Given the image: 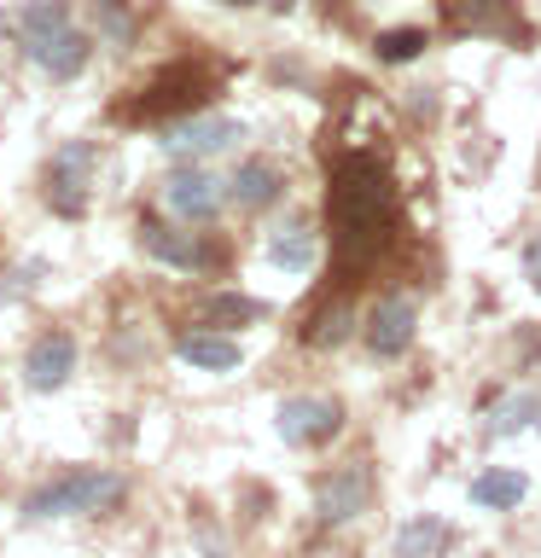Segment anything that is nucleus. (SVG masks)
I'll return each instance as SVG.
<instances>
[{"label":"nucleus","mask_w":541,"mask_h":558,"mask_svg":"<svg viewBox=\"0 0 541 558\" xmlns=\"http://www.w3.org/2000/svg\"><path fill=\"white\" fill-rule=\"evenodd\" d=\"M349 326H356V308H349V303H332V308H321V314H314V320L303 326V343L332 349V343L349 338Z\"/></svg>","instance_id":"aec40b11"},{"label":"nucleus","mask_w":541,"mask_h":558,"mask_svg":"<svg viewBox=\"0 0 541 558\" xmlns=\"http://www.w3.org/2000/svg\"><path fill=\"white\" fill-rule=\"evenodd\" d=\"M524 279H530V286L541 291V233H536L530 244H524Z\"/></svg>","instance_id":"4be33fe9"},{"label":"nucleus","mask_w":541,"mask_h":558,"mask_svg":"<svg viewBox=\"0 0 541 558\" xmlns=\"http://www.w3.org/2000/svg\"><path fill=\"white\" fill-rule=\"evenodd\" d=\"M448 541H454L448 518H436V512H419V518H408V523L396 530L390 553H396V558H443V553H448Z\"/></svg>","instance_id":"2eb2a0df"},{"label":"nucleus","mask_w":541,"mask_h":558,"mask_svg":"<svg viewBox=\"0 0 541 558\" xmlns=\"http://www.w3.org/2000/svg\"><path fill=\"white\" fill-rule=\"evenodd\" d=\"M244 140V122L233 117H175L164 129V151L175 163H216Z\"/></svg>","instance_id":"423d86ee"},{"label":"nucleus","mask_w":541,"mask_h":558,"mask_svg":"<svg viewBox=\"0 0 541 558\" xmlns=\"http://www.w3.org/2000/svg\"><path fill=\"white\" fill-rule=\"evenodd\" d=\"M530 495V477L524 471H501L489 465L478 483H471V506H483V512H513V506Z\"/></svg>","instance_id":"dca6fc26"},{"label":"nucleus","mask_w":541,"mask_h":558,"mask_svg":"<svg viewBox=\"0 0 541 558\" xmlns=\"http://www.w3.org/2000/svg\"><path fill=\"white\" fill-rule=\"evenodd\" d=\"M129 495L122 471H105V465H64L59 477H47L41 488L24 495V518H99L105 506H117Z\"/></svg>","instance_id":"7ed1b4c3"},{"label":"nucleus","mask_w":541,"mask_h":558,"mask_svg":"<svg viewBox=\"0 0 541 558\" xmlns=\"http://www.w3.org/2000/svg\"><path fill=\"white\" fill-rule=\"evenodd\" d=\"M227 192H233L239 209H274L279 198H286V174H279L274 163H262V157H251V163L227 181Z\"/></svg>","instance_id":"4468645a"},{"label":"nucleus","mask_w":541,"mask_h":558,"mask_svg":"<svg viewBox=\"0 0 541 558\" xmlns=\"http://www.w3.org/2000/svg\"><path fill=\"white\" fill-rule=\"evenodd\" d=\"M70 373H76V338L70 331H41L29 349H24V384L29 390H41V396H52V390H64L70 384Z\"/></svg>","instance_id":"9d476101"},{"label":"nucleus","mask_w":541,"mask_h":558,"mask_svg":"<svg viewBox=\"0 0 541 558\" xmlns=\"http://www.w3.org/2000/svg\"><path fill=\"white\" fill-rule=\"evenodd\" d=\"M530 425H541V378L506 396L501 408L489 413V425H483V430H489V436H513V430H530Z\"/></svg>","instance_id":"a211bd4d"},{"label":"nucleus","mask_w":541,"mask_h":558,"mask_svg":"<svg viewBox=\"0 0 541 558\" xmlns=\"http://www.w3.org/2000/svg\"><path fill=\"white\" fill-rule=\"evenodd\" d=\"M227 198L233 192H227V181L209 163H175L164 174V209L181 221H216Z\"/></svg>","instance_id":"39448f33"},{"label":"nucleus","mask_w":541,"mask_h":558,"mask_svg":"<svg viewBox=\"0 0 541 558\" xmlns=\"http://www.w3.org/2000/svg\"><path fill=\"white\" fill-rule=\"evenodd\" d=\"M175 355L187 366H199V373H233L244 361V349H239V338H227V331H181V338H175Z\"/></svg>","instance_id":"f8f14e48"},{"label":"nucleus","mask_w":541,"mask_h":558,"mask_svg":"<svg viewBox=\"0 0 541 558\" xmlns=\"http://www.w3.org/2000/svg\"><path fill=\"white\" fill-rule=\"evenodd\" d=\"M262 256H268L274 268H286V274H309V268H314V256H321V239H314V227H309L303 216H297V221L279 227V233H268Z\"/></svg>","instance_id":"ddd939ff"},{"label":"nucleus","mask_w":541,"mask_h":558,"mask_svg":"<svg viewBox=\"0 0 541 558\" xmlns=\"http://www.w3.org/2000/svg\"><path fill=\"white\" fill-rule=\"evenodd\" d=\"M373 506V465L349 460V465H332L321 483H314V518L321 523H349Z\"/></svg>","instance_id":"0eeeda50"},{"label":"nucleus","mask_w":541,"mask_h":558,"mask_svg":"<svg viewBox=\"0 0 541 558\" xmlns=\"http://www.w3.org/2000/svg\"><path fill=\"white\" fill-rule=\"evenodd\" d=\"M0 29H7V12H0Z\"/></svg>","instance_id":"393cba45"},{"label":"nucleus","mask_w":541,"mask_h":558,"mask_svg":"<svg viewBox=\"0 0 541 558\" xmlns=\"http://www.w3.org/2000/svg\"><path fill=\"white\" fill-rule=\"evenodd\" d=\"M140 251H146L152 262H169V268H181V274L209 268V251H204V244L187 239V233H169L164 221H140Z\"/></svg>","instance_id":"9b49d317"},{"label":"nucleus","mask_w":541,"mask_h":558,"mask_svg":"<svg viewBox=\"0 0 541 558\" xmlns=\"http://www.w3.org/2000/svg\"><path fill=\"white\" fill-rule=\"evenodd\" d=\"M204 320H209V331H233V326H256V320H268V303L262 296H239V291H216L204 303Z\"/></svg>","instance_id":"6ab92c4d"},{"label":"nucleus","mask_w":541,"mask_h":558,"mask_svg":"<svg viewBox=\"0 0 541 558\" xmlns=\"http://www.w3.org/2000/svg\"><path fill=\"white\" fill-rule=\"evenodd\" d=\"M17 35H24V59L52 82L82 76L87 59H94V35L70 17V0H24Z\"/></svg>","instance_id":"f03ea898"},{"label":"nucleus","mask_w":541,"mask_h":558,"mask_svg":"<svg viewBox=\"0 0 541 558\" xmlns=\"http://www.w3.org/2000/svg\"><path fill=\"white\" fill-rule=\"evenodd\" d=\"M268 7H274V12H291V7H297V0H268Z\"/></svg>","instance_id":"b1692460"},{"label":"nucleus","mask_w":541,"mask_h":558,"mask_svg":"<svg viewBox=\"0 0 541 558\" xmlns=\"http://www.w3.org/2000/svg\"><path fill=\"white\" fill-rule=\"evenodd\" d=\"M413 326H419V303L413 296H401V291H390V296H378L373 303V314H366V331H361V343L373 349V355H401V349L413 343Z\"/></svg>","instance_id":"1a4fd4ad"},{"label":"nucleus","mask_w":541,"mask_h":558,"mask_svg":"<svg viewBox=\"0 0 541 558\" xmlns=\"http://www.w3.org/2000/svg\"><path fill=\"white\" fill-rule=\"evenodd\" d=\"M87 181H94V146H87V140H70V146L52 151V163L41 174L47 204L59 209V216H82L87 209Z\"/></svg>","instance_id":"6e6552de"},{"label":"nucleus","mask_w":541,"mask_h":558,"mask_svg":"<svg viewBox=\"0 0 541 558\" xmlns=\"http://www.w3.org/2000/svg\"><path fill=\"white\" fill-rule=\"evenodd\" d=\"M373 52H378L384 64H408V59L425 52V29H384L378 41H373Z\"/></svg>","instance_id":"412c9836"},{"label":"nucleus","mask_w":541,"mask_h":558,"mask_svg":"<svg viewBox=\"0 0 541 558\" xmlns=\"http://www.w3.org/2000/svg\"><path fill=\"white\" fill-rule=\"evenodd\" d=\"M274 425H279V436H286L291 448H326V442L344 436L349 413H344L338 396H286L279 413H274Z\"/></svg>","instance_id":"20e7f679"},{"label":"nucleus","mask_w":541,"mask_h":558,"mask_svg":"<svg viewBox=\"0 0 541 558\" xmlns=\"http://www.w3.org/2000/svg\"><path fill=\"white\" fill-rule=\"evenodd\" d=\"M199 94H204V82L192 76V70H175V76H164L152 87V99H140L134 105V122H146V117H157V111H187V105H199Z\"/></svg>","instance_id":"f3484780"},{"label":"nucleus","mask_w":541,"mask_h":558,"mask_svg":"<svg viewBox=\"0 0 541 558\" xmlns=\"http://www.w3.org/2000/svg\"><path fill=\"white\" fill-rule=\"evenodd\" d=\"M332 227H338V244L344 251H373L396 233V186L378 163H356L338 169L332 181Z\"/></svg>","instance_id":"f257e3e1"},{"label":"nucleus","mask_w":541,"mask_h":558,"mask_svg":"<svg viewBox=\"0 0 541 558\" xmlns=\"http://www.w3.org/2000/svg\"><path fill=\"white\" fill-rule=\"evenodd\" d=\"M221 7H233V12H244V7H256V0H221Z\"/></svg>","instance_id":"5701e85b"}]
</instances>
